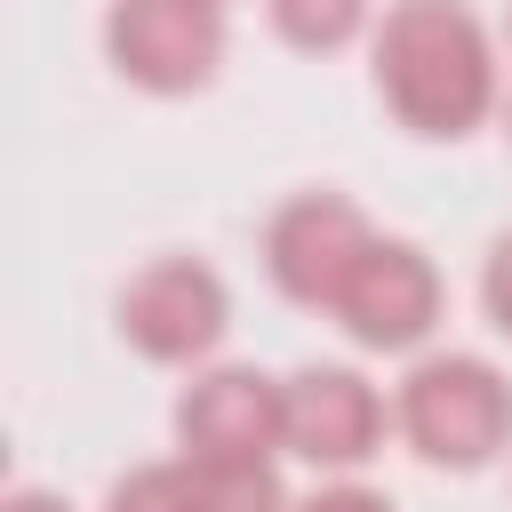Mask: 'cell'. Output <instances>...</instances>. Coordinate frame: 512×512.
I'll return each mask as SVG.
<instances>
[{
	"mask_svg": "<svg viewBox=\"0 0 512 512\" xmlns=\"http://www.w3.org/2000/svg\"><path fill=\"white\" fill-rule=\"evenodd\" d=\"M376 64H384V96L424 136H456L488 104V48H480L472 16L448 0H400Z\"/></svg>",
	"mask_w": 512,
	"mask_h": 512,
	"instance_id": "1",
	"label": "cell"
},
{
	"mask_svg": "<svg viewBox=\"0 0 512 512\" xmlns=\"http://www.w3.org/2000/svg\"><path fill=\"white\" fill-rule=\"evenodd\" d=\"M400 416H408V432L432 464H480L512 432V392L480 360H432V368L408 376Z\"/></svg>",
	"mask_w": 512,
	"mask_h": 512,
	"instance_id": "2",
	"label": "cell"
},
{
	"mask_svg": "<svg viewBox=\"0 0 512 512\" xmlns=\"http://www.w3.org/2000/svg\"><path fill=\"white\" fill-rule=\"evenodd\" d=\"M224 32L208 0H120L112 8V56L144 88H200Z\"/></svg>",
	"mask_w": 512,
	"mask_h": 512,
	"instance_id": "3",
	"label": "cell"
},
{
	"mask_svg": "<svg viewBox=\"0 0 512 512\" xmlns=\"http://www.w3.org/2000/svg\"><path fill=\"white\" fill-rule=\"evenodd\" d=\"M176 424H184L192 464H264L272 432H288V400H272L264 376L224 368V376L192 384V400H184Z\"/></svg>",
	"mask_w": 512,
	"mask_h": 512,
	"instance_id": "4",
	"label": "cell"
},
{
	"mask_svg": "<svg viewBox=\"0 0 512 512\" xmlns=\"http://www.w3.org/2000/svg\"><path fill=\"white\" fill-rule=\"evenodd\" d=\"M360 256H368V232L344 200H296L272 224V272L296 304H336L344 280L360 272Z\"/></svg>",
	"mask_w": 512,
	"mask_h": 512,
	"instance_id": "5",
	"label": "cell"
},
{
	"mask_svg": "<svg viewBox=\"0 0 512 512\" xmlns=\"http://www.w3.org/2000/svg\"><path fill=\"white\" fill-rule=\"evenodd\" d=\"M120 320L128 336L152 352V360H192L216 344L224 328V288L200 272V264H152L128 296H120Z\"/></svg>",
	"mask_w": 512,
	"mask_h": 512,
	"instance_id": "6",
	"label": "cell"
},
{
	"mask_svg": "<svg viewBox=\"0 0 512 512\" xmlns=\"http://www.w3.org/2000/svg\"><path fill=\"white\" fill-rule=\"evenodd\" d=\"M432 304H440V288H432L416 248H368L336 296V312L352 320L360 344H416L432 328Z\"/></svg>",
	"mask_w": 512,
	"mask_h": 512,
	"instance_id": "7",
	"label": "cell"
},
{
	"mask_svg": "<svg viewBox=\"0 0 512 512\" xmlns=\"http://www.w3.org/2000/svg\"><path fill=\"white\" fill-rule=\"evenodd\" d=\"M288 440H296L312 464H352V456H368V440H376V400H368V384L344 376V368L296 376V392H288Z\"/></svg>",
	"mask_w": 512,
	"mask_h": 512,
	"instance_id": "8",
	"label": "cell"
},
{
	"mask_svg": "<svg viewBox=\"0 0 512 512\" xmlns=\"http://www.w3.org/2000/svg\"><path fill=\"white\" fill-rule=\"evenodd\" d=\"M280 488L264 464H192V472H136L112 512H272Z\"/></svg>",
	"mask_w": 512,
	"mask_h": 512,
	"instance_id": "9",
	"label": "cell"
},
{
	"mask_svg": "<svg viewBox=\"0 0 512 512\" xmlns=\"http://www.w3.org/2000/svg\"><path fill=\"white\" fill-rule=\"evenodd\" d=\"M272 16L296 48H336L360 24V0H272Z\"/></svg>",
	"mask_w": 512,
	"mask_h": 512,
	"instance_id": "10",
	"label": "cell"
},
{
	"mask_svg": "<svg viewBox=\"0 0 512 512\" xmlns=\"http://www.w3.org/2000/svg\"><path fill=\"white\" fill-rule=\"evenodd\" d=\"M488 312H496V328L512 336V240H504L496 264H488Z\"/></svg>",
	"mask_w": 512,
	"mask_h": 512,
	"instance_id": "11",
	"label": "cell"
},
{
	"mask_svg": "<svg viewBox=\"0 0 512 512\" xmlns=\"http://www.w3.org/2000/svg\"><path fill=\"white\" fill-rule=\"evenodd\" d=\"M304 512H384V504H376V496H352V488H344V496H320V504H304Z\"/></svg>",
	"mask_w": 512,
	"mask_h": 512,
	"instance_id": "12",
	"label": "cell"
},
{
	"mask_svg": "<svg viewBox=\"0 0 512 512\" xmlns=\"http://www.w3.org/2000/svg\"><path fill=\"white\" fill-rule=\"evenodd\" d=\"M8 512H56V504H48V496H16Z\"/></svg>",
	"mask_w": 512,
	"mask_h": 512,
	"instance_id": "13",
	"label": "cell"
}]
</instances>
